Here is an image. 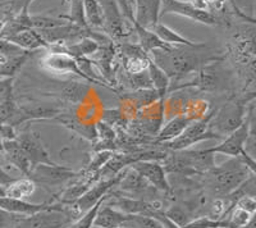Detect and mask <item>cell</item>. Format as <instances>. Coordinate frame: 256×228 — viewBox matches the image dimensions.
Instances as JSON below:
<instances>
[{"label": "cell", "mask_w": 256, "mask_h": 228, "mask_svg": "<svg viewBox=\"0 0 256 228\" xmlns=\"http://www.w3.org/2000/svg\"><path fill=\"white\" fill-rule=\"evenodd\" d=\"M8 18V12H6V2H0V28L3 26L4 20Z\"/></svg>", "instance_id": "obj_39"}, {"label": "cell", "mask_w": 256, "mask_h": 228, "mask_svg": "<svg viewBox=\"0 0 256 228\" xmlns=\"http://www.w3.org/2000/svg\"><path fill=\"white\" fill-rule=\"evenodd\" d=\"M59 18L67 20L68 24L78 27L82 30H92L88 27L86 14H84V0H70V13L60 14Z\"/></svg>", "instance_id": "obj_23"}, {"label": "cell", "mask_w": 256, "mask_h": 228, "mask_svg": "<svg viewBox=\"0 0 256 228\" xmlns=\"http://www.w3.org/2000/svg\"><path fill=\"white\" fill-rule=\"evenodd\" d=\"M166 14H177L192 20L206 26H218L222 24V18L219 16L196 8L191 2L186 0H163L160 9V18Z\"/></svg>", "instance_id": "obj_6"}, {"label": "cell", "mask_w": 256, "mask_h": 228, "mask_svg": "<svg viewBox=\"0 0 256 228\" xmlns=\"http://www.w3.org/2000/svg\"><path fill=\"white\" fill-rule=\"evenodd\" d=\"M214 112L216 110H212V113L208 114L206 117L190 123L187 128L178 138H176L172 141H169V142H166L164 145L168 149L173 150V152H178V150L188 149L191 145H195V144L201 142V141L212 140V138H222L219 134H214V132L209 130V122L212 120Z\"/></svg>", "instance_id": "obj_5"}, {"label": "cell", "mask_w": 256, "mask_h": 228, "mask_svg": "<svg viewBox=\"0 0 256 228\" xmlns=\"http://www.w3.org/2000/svg\"><path fill=\"white\" fill-rule=\"evenodd\" d=\"M206 174V184L214 196L226 198L234 192L250 177L251 173L238 156L220 166H214Z\"/></svg>", "instance_id": "obj_2"}, {"label": "cell", "mask_w": 256, "mask_h": 228, "mask_svg": "<svg viewBox=\"0 0 256 228\" xmlns=\"http://www.w3.org/2000/svg\"><path fill=\"white\" fill-rule=\"evenodd\" d=\"M36 191V184L30 177L14 180L6 188V196L14 199L26 200L31 198Z\"/></svg>", "instance_id": "obj_20"}, {"label": "cell", "mask_w": 256, "mask_h": 228, "mask_svg": "<svg viewBox=\"0 0 256 228\" xmlns=\"http://www.w3.org/2000/svg\"><path fill=\"white\" fill-rule=\"evenodd\" d=\"M163 0H134V22L141 27L152 30L159 24Z\"/></svg>", "instance_id": "obj_13"}, {"label": "cell", "mask_w": 256, "mask_h": 228, "mask_svg": "<svg viewBox=\"0 0 256 228\" xmlns=\"http://www.w3.org/2000/svg\"><path fill=\"white\" fill-rule=\"evenodd\" d=\"M244 152L251 155L254 159H256V134H250L244 145Z\"/></svg>", "instance_id": "obj_37"}, {"label": "cell", "mask_w": 256, "mask_h": 228, "mask_svg": "<svg viewBox=\"0 0 256 228\" xmlns=\"http://www.w3.org/2000/svg\"><path fill=\"white\" fill-rule=\"evenodd\" d=\"M4 62H6V58H3V56H0V67H2V64H3Z\"/></svg>", "instance_id": "obj_42"}, {"label": "cell", "mask_w": 256, "mask_h": 228, "mask_svg": "<svg viewBox=\"0 0 256 228\" xmlns=\"http://www.w3.org/2000/svg\"><path fill=\"white\" fill-rule=\"evenodd\" d=\"M32 52H26L20 56L6 59V62L0 67V78H14L16 74H20L22 67L26 64Z\"/></svg>", "instance_id": "obj_26"}, {"label": "cell", "mask_w": 256, "mask_h": 228, "mask_svg": "<svg viewBox=\"0 0 256 228\" xmlns=\"http://www.w3.org/2000/svg\"><path fill=\"white\" fill-rule=\"evenodd\" d=\"M191 122L192 120L187 116H177V117L169 120L166 126L160 130L159 134H158V141H160L162 144H166L174 140L187 128V126Z\"/></svg>", "instance_id": "obj_18"}, {"label": "cell", "mask_w": 256, "mask_h": 228, "mask_svg": "<svg viewBox=\"0 0 256 228\" xmlns=\"http://www.w3.org/2000/svg\"><path fill=\"white\" fill-rule=\"evenodd\" d=\"M128 216H130L128 214L122 213L112 205H105L102 202L98 212L94 226L98 228H120L123 227V224L127 222Z\"/></svg>", "instance_id": "obj_15"}, {"label": "cell", "mask_w": 256, "mask_h": 228, "mask_svg": "<svg viewBox=\"0 0 256 228\" xmlns=\"http://www.w3.org/2000/svg\"><path fill=\"white\" fill-rule=\"evenodd\" d=\"M16 140L26 152L32 168L38 164H54L44 142L41 141L38 132L32 131L30 126L24 131L20 132L18 136H16Z\"/></svg>", "instance_id": "obj_8"}, {"label": "cell", "mask_w": 256, "mask_h": 228, "mask_svg": "<svg viewBox=\"0 0 256 228\" xmlns=\"http://www.w3.org/2000/svg\"><path fill=\"white\" fill-rule=\"evenodd\" d=\"M248 104L241 98H232L226 102L218 110L214 112L209 122V130L222 138L236 131L246 120Z\"/></svg>", "instance_id": "obj_3"}, {"label": "cell", "mask_w": 256, "mask_h": 228, "mask_svg": "<svg viewBox=\"0 0 256 228\" xmlns=\"http://www.w3.org/2000/svg\"><path fill=\"white\" fill-rule=\"evenodd\" d=\"M242 228H256V212L252 214V216H251L250 222H248V224Z\"/></svg>", "instance_id": "obj_40"}, {"label": "cell", "mask_w": 256, "mask_h": 228, "mask_svg": "<svg viewBox=\"0 0 256 228\" xmlns=\"http://www.w3.org/2000/svg\"><path fill=\"white\" fill-rule=\"evenodd\" d=\"M2 152H4L9 163L13 164L18 170H20L26 177H28L32 170L31 163H30L28 158H27L26 152H24V149L20 148V145L16 138L3 140V142H2Z\"/></svg>", "instance_id": "obj_14"}, {"label": "cell", "mask_w": 256, "mask_h": 228, "mask_svg": "<svg viewBox=\"0 0 256 228\" xmlns=\"http://www.w3.org/2000/svg\"><path fill=\"white\" fill-rule=\"evenodd\" d=\"M8 18L20 13H28V9L34 0H6Z\"/></svg>", "instance_id": "obj_31"}, {"label": "cell", "mask_w": 256, "mask_h": 228, "mask_svg": "<svg viewBox=\"0 0 256 228\" xmlns=\"http://www.w3.org/2000/svg\"><path fill=\"white\" fill-rule=\"evenodd\" d=\"M132 27H134V32L137 34V38H138V45L142 48V50L146 54H150L158 49H164L166 46H170V45L164 44L163 41L160 40L152 30L145 28V27H141L140 24H137L134 22V20L131 22Z\"/></svg>", "instance_id": "obj_17"}, {"label": "cell", "mask_w": 256, "mask_h": 228, "mask_svg": "<svg viewBox=\"0 0 256 228\" xmlns=\"http://www.w3.org/2000/svg\"><path fill=\"white\" fill-rule=\"evenodd\" d=\"M88 92V86L82 84L80 81H70L66 82V85L62 88L59 96L67 102L72 104H78L84 100L86 94Z\"/></svg>", "instance_id": "obj_24"}, {"label": "cell", "mask_w": 256, "mask_h": 228, "mask_svg": "<svg viewBox=\"0 0 256 228\" xmlns=\"http://www.w3.org/2000/svg\"><path fill=\"white\" fill-rule=\"evenodd\" d=\"M6 186L0 184V196H6Z\"/></svg>", "instance_id": "obj_41"}, {"label": "cell", "mask_w": 256, "mask_h": 228, "mask_svg": "<svg viewBox=\"0 0 256 228\" xmlns=\"http://www.w3.org/2000/svg\"><path fill=\"white\" fill-rule=\"evenodd\" d=\"M24 216H16V214L6 213V212L0 209V228L6 227H14Z\"/></svg>", "instance_id": "obj_34"}, {"label": "cell", "mask_w": 256, "mask_h": 228, "mask_svg": "<svg viewBox=\"0 0 256 228\" xmlns=\"http://www.w3.org/2000/svg\"><path fill=\"white\" fill-rule=\"evenodd\" d=\"M6 40H9L13 44L18 45L20 48H22L26 52H35L38 49H46L49 48V45L42 40L38 32L36 30H26V31H22L20 34H16L13 36H9L6 38Z\"/></svg>", "instance_id": "obj_16"}, {"label": "cell", "mask_w": 256, "mask_h": 228, "mask_svg": "<svg viewBox=\"0 0 256 228\" xmlns=\"http://www.w3.org/2000/svg\"><path fill=\"white\" fill-rule=\"evenodd\" d=\"M120 228H122V227H120Z\"/></svg>", "instance_id": "obj_43"}, {"label": "cell", "mask_w": 256, "mask_h": 228, "mask_svg": "<svg viewBox=\"0 0 256 228\" xmlns=\"http://www.w3.org/2000/svg\"><path fill=\"white\" fill-rule=\"evenodd\" d=\"M130 167L134 168L155 190L162 191V192H170V184L166 178V170L163 164H160L158 160H140L131 164Z\"/></svg>", "instance_id": "obj_12"}, {"label": "cell", "mask_w": 256, "mask_h": 228, "mask_svg": "<svg viewBox=\"0 0 256 228\" xmlns=\"http://www.w3.org/2000/svg\"><path fill=\"white\" fill-rule=\"evenodd\" d=\"M248 136H250V127H248V120H244L242 126L228 136H226L219 145L208 148L205 150L208 152H212V154H222L230 156V158H238L241 152L244 150V145H246Z\"/></svg>", "instance_id": "obj_11"}, {"label": "cell", "mask_w": 256, "mask_h": 228, "mask_svg": "<svg viewBox=\"0 0 256 228\" xmlns=\"http://www.w3.org/2000/svg\"><path fill=\"white\" fill-rule=\"evenodd\" d=\"M104 16V32L108 34L112 40H120L131 32L126 30L120 6L118 0H99Z\"/></svg>", "instance_id": "obj_10"}, {"label": "cell", "mask_w": 256, "mask_h": 228, "mask_svg": "<svg viewBox=\"0 0 256 228\" xmlns=\"http://www.w3.org/2000/svg\"><path fill=\"white\" fill-rule=\"evenodd\" d=\"M14 177L9 174V173L6 172L3 167V159L0 156V184H3V186H8L9 184H12L14 181Z\"/></svg>", "instance_id": "obj_38"}, {"label": "cell", "mask_w": 256, "mask_h": 228, "mask_svg": "<svg viewBox=\"0 0 256 228\" xmlns=\"http://www.w3.org/2000/svg\"><path fill=\"white\" fill-rule=\"evenodd\" d=\"M123 172L118 173L114 177L110 178H105L102 181H96L95 184L88 188L84 195L80 198L77 202H74L70 205H66L67 206V213L70 214L73 218V220H77V216H81L84 212H88V209H91L94 205H96L100 200H102L104 198L108 196V192L110 190H113L116 186H118L123 177Z\"/></svg>", "instance_id": "obj_4"}, {"label": "cell", "mask_w": 256, "mask_h": 228, "mask_svg": "<svg viewBox=\"0 0 256 228\" xmlns=\"http://www.w3.org/2000/svg\"><path fill=\"white\" fill-rule=\"evenodd\" d=\"M108 198V196H106ZM106 198H104L102 200H100L99 202L96 205H94L92 208L88 209V212H84L80 218H77L72 224L68 228H92L94 227V222H95V218L98 216V212H99L100 206L102 205V202L106 200Z\"/></svg>", "instance_id": "obj_28"}, {"label": "cell", "mask_w": 256, "mask_h": 228, "mask_svg": "<svg viewBox=\"0 0 256 228\" xmlns=\"http://www.w3.org/2000/svg\"><path fill=\"white\" fill-rule=\"evenodd\" d=\"M128 220L123 224L127 228H166L163 222L152 216L145 214H128Z\"/></svg>", "instance_id": "obj_27"}, {"label": "cell", "mask_w": 256, "mask_h": 228, "mask_svg": "<svg viewBox=\"0 0 256 228\" xmlns=\"http://www.w3.org/2000/svg\"><path fill=\"white\" fill-rule=\"evenodd\" d=\"M80 173L74 172L73 170L58 164H38L34 167L30 173V178L36 184L42 186H50V188H58L66 182L73 178H77Z\"/></svg>", "instance_id": "obj_7"}, {"label": "cell", "mask_w": 256, "mask_h": 228, "mask_svg": "<svg viewBox=\"0 0 256 228\" xmlns=\"http://www.w3.org/2000/svg\"><path fill=\"white\" fill-rule=\"evenodd\" d=\"M24 53H26V50H24L18 45L13 44L9 40H6V38H0V56L8 59Z\"/></svg>", "instance_id": "obj_32"}, {"label": "cell", "mask_w": 256, "mask_h": 228, "mask_svg": "<svg viewBox=\"0 0 256 228\" xmlns=\"http://www.w3.org/2000/svg\"><path fill=\"white\" fill-rule=\"evenodd\" d=\"M227 54H220L210 49L206 42H198L195 46H166L164 49L154 50L150 54V58L166 72L170 81H178L194 72H198L201 68L212 62L224 60Z\"/></svg>", "instance_id": "obj_1"}, {"label": "cell", "mask_w": 256, "mask_h": 228, "mask_svg": "<svg viewBox=\"0 0 256 228\" xmlns=\"http://www.w3.org/2000/svg\"><path fill=\"white\" fill-rule=\"evenodd\" d=\"M240 158H241V160L244 162V164L248 167V170H250L251 176H254V177H256V159H254L251 155H248V152H242L241 155H240Z\"/></svg>", "instance_id": "obj_36"}, {"label": "cell", "mask_w": 256, "mask_h": 228, "mask_svg": "<svg viewBox=\"0 0 256 228\" xmlns=\"http://www.w3.org/2000/svg\"><path fill=\"white\" fill-rule=\"evenodd\" d=\"M41 67L48 72L56 74H73L88 82H92L78 67V63L73 56L66 53H58L49 50L42 58H41Z\"/></svg>", "instance_id": "obj_9"}, {"label": "cell", "mask_w": 256, "mask_h": 228, "mask_svg": "<svg viewBox=\"0 0 256 228\" xmlns=\"http://www.w3.org/2000/svg\"><path fill=\"white\" fill-rule=\"evenodd\" d=\"M234 205L238 206V208L244 209L248 213L254 214L256 212V198L248 195H242L238 196L234 202Z\"/></svg>", "instance_id": "obj_33"}, {"label": "cell", "mask_w": 256, "mask_h": 228, "mask_svg": "<svg viewBox=\"0 0 256 228\" xmlns=\"http://www.w3.org/2000/svg\"><path fill=\"white\" fill-rule=\"evenodd\" d=\"M152 32L163 41L164 44L170 45V46H176V45H188V46H195L198 45V41L188 40L187 38L182 36L180 34L176 32L174 30H172L170 27L166 26L163 24H156L152 30Z\"/></svg>", "instance_id": "obj_19"}, {"label": "cell", "mask_w": 256, "mask_h": 228, "mask_svg": "<svg viewBox=\"0 0 256 228\" xmlns=\"http://www.w3.org/2000/svg\"><path fill=\"white\" fill-rule=\"evenodd\" d=\"M148 74L150 77L152 85L154 86L155 91L158 92L160 98H163L164 95L168 92L169 88H170V78L166 76V74L160 67H158L154 63L152 58L148 60Z\"/></svg>", "instance_id": "obj_21"}, {"label": "cell", "mask_w": 256, "mask_h": 228, "mask_svg": "<svg viewBox=\"0 0 256 228\" xmlns=\"http://www.w3.org/2000/svg\"><path fill=\"white\" fill-rule=\"evenodd\" d=\"M230 6H232V9H233V13L237 16L238 18H241L242 20H244V22H248V24H256V17H252V16H248L246 14V13L242 10L241 8H240L236 4V0H230Z\"/></svg>", "instance_id": "obj_35"}, {"label": "cell", "mask_w": 256, "mask_h": 228, "mask_svg": "<svg viewBox=\"0 0 256 228\" xmlns=\"http://www.w3.org/2000/svg\"><path fill=\"white\" fill-rule=\"evenodd\" d=\"M182 228H227V223L224 220H214L210 216H202L190 220Z\"/></svg>", "instance_id": "obj_30"}, {"label": "cell", "mask_w": 256, "mask_h": 228, "mask_svg": "<svg viewBox=\"0 0 256 228\" xmlns=\"http://www.w3.org/2000/svg\"><path fill=\"white\" fill-rule=\"evenodd\" d=\"M123 191L131 194H140L142 191L148 190V184L141 177L134 168L130 167V170L123 172V177L118 184Z\"/></svg>", "instance_id": "obj_22"}, {"label": "cell", "mask_w": 256, "mask_h": 228, "mask_svg": "<svg viewBox=\"0 0 256 228\" xmlns=\"http://www.w3.org/2000/svg\"><path fill=\"white\" fill-rule=\"evenodd\" d=\"M113 152H109V150H104V152H100L94 156V159L91 160V163L88 164V167L84 170V174L86 176H94L99 174L100 170L106 166L109 160L113 158Z\"/></svg>", "instance_id": "obj_29"}, {"label": "cell", "mask_w": 256, "mask_h": 228, "mask_svg": "<svg viewBox=\"0 0 256 228\" xmlns=\"http://www.w3.org/2000/svg\"><path fill=\"white\" fill-rule=\"evenodd\" d=\"M84 6L88 27L104 31V16L99 0H84Z\"/></svg>", "instance_id": "obj_25"}]
</instances>
